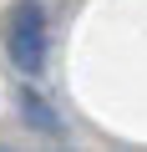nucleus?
<instances>
[{
    "label": "nucleus",
    "instance_id": "nucleus-1",
    "mask_svg": "<svg viewBox=\"0 0 147 152\" xmlns=\"http://www.w3.org/2000/svg\"><path fill=\"white\" fill-rule=\"evenodd\" d=\"M5 56L20 76H41L46 66V5L41 0H15L5 15Z\"/></svg>",
    "mask_w": 147,
    "mask_h": 152
},
{
    "label": "nucleus",
    "instance_id": "nucleus-2",
    "mask_svg": "<svg viewBox=\"0 0 147 152\" xmlns=\"http://www.w3.org/2000/svg\"><path fill=\"white\" fill-rule=\"evenodd\" d=\"M20 112H26V122H31V127H46V132H56V127H61V122H56V112H51L36 91H20Z\"/></svg>",
    "mask_w": 147,
    "mask_h": 152
}]
</instances>
